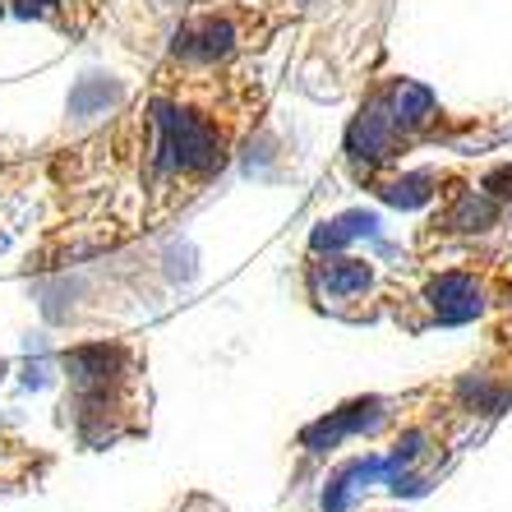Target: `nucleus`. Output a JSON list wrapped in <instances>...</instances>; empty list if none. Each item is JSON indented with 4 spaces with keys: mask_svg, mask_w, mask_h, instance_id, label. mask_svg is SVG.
<instances>
[{
    "mask_svg": "<svg viewBox=\"0 0 512 512\" xmlns=\"http://www.w3.org/2000/svg\"><path fill=\"white\" fill-rule=\"evenodd\" d=\"M425 300H429V310H434L439 323H462V319H476V314L485 310V291H480V282L471 273L434 277Z\"/></svg>",
    "mask_w": 512,
    "mask_h": 512,
    "instance_id": "f257e3e1",
    "label": "nucleus"
}]
</instances>
